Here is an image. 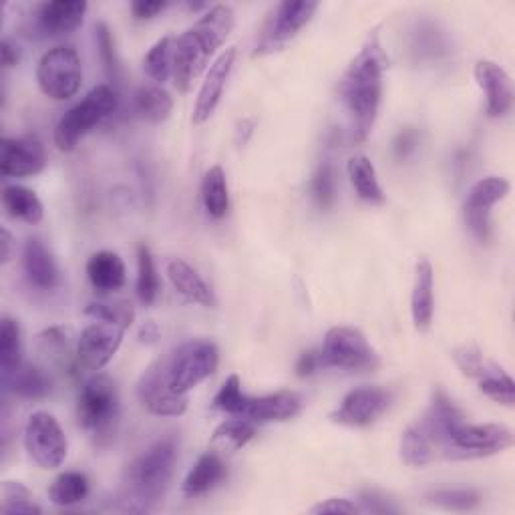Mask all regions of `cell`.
Masks as SVG:
<instances>
[{
  "mask_svg": "<svg viewBox=\"0 0 515 515\" xmlns=\"http://www.w3.org/2000/svg\"><path fill=\"white\" fill-rule=\"evenodd\" d=\"M385 69L387 55L381 47L379 33L371 31L338 83V95L351 117V137L355 143H363L377 123Z\"/></svg>",
  "mask_w": 515,
  "mask_h": 515,
  "instance_id": "1",
  "label": "cell"
},
{
  "mask_svg": "<svg viewBox=\"0 0 515 515\" xmlns=\"http://www.w3.org/2000/svg\"><path fill=\"white\" fill-rule=\"evenodd\" d=\"M232 29L234 9L230 5H216L176 39L174 81L180 93H188L194 81L210 67L212 57L226 43Z\"/></svg>",
  "mask_w": 515,
  "mask_h": 515,
  "instance_id": "2",
  "label": "cell"
},
{
  "mask_svg": "<svg viewBox=\"0 0 515 515\" xmlns=\"http://www.w3.org/2000/svg\"><path fill=\"white\" fill-rule=\"evenodd\" d=\"M119 417L121 397L117 383L101 373L87 379L79 393L77 419L97 447H107L115 439Z\"/></svg>",
  "mask_w": 515,
  "mask_h": 515,
  "instance_id": "3",
  "label": "cell"
},
{
  "mask_svg": "<svg viewBox=\"0 0 515 515\" xmlns=\"http://www.w3.org/2000/svg\"><path fill=\"white\" fill-rule=\"evenodd\" d=\"M178 463V445L174 439H159L139 453L127 467L125 483L133 501L141 503L147 509L149 503H155L163 497L169 487L174 469Z\"/></svg>",
  "mask_w": 515,
  "mask_h": 515,
  "instance_id": "4",
  "label": "cell"
},
{
  "mask_svg": "<svg viewBox=\"0 0 515 515\" xmlns=\"http://www.w3.org/2000/svg\"><path fill=\"white\" fill-rule=\"evenodd\" d=\"M117 109V93L109 85L91 89L83 101L73 105L55 127V145L61 151H73L79 141Z\"/></svg>",
  "mask_w": 515,
  "mask_h": 515,
  "instance_id": "5",
  "label": "cell"
},
{
  "mask_svg": "<svg viewBox=\"0 0 515 515\" xmlns=\"http://www.w3.org/2000/svg\"><path fill=\"white\" fill-rule=\"evenodd\" d=\"M318 353L322 367L345 371H375L379 367V355L365 334L353 326H332Z\"/></svg>",
  "mask_w": 515,
  "mask_h": 515,
  "instance_id": "6",
  "label": "cell"
},
{
  "mask_svg": "<svg viewBox=\"0 0 515 515\" xmlns=\"http://www.w3.org/2000/svg\"><path fill=\"white\" fill-rule=\"evenodd\" d=\"M220 365V351L210 340H190L167 361L169 387L188 395L202 381L212 377Z\"/></svg>",
  "mask_w": 515,
  "mask_h": 515,
  "instance_id": "7",
  "label": "cell"
},
{
  "mask_svg": "<svg viewBox=\"0 0 515 515\" xmlns=\"http://www.w3.org/2000/svg\"><path fill=\"white\" fill-rule=\"evenodd\" d=\"M83 81L81 57L71 45L49 49L37 65V83L41 91L55 101H67L77 95Z\"/></svg>",
  "mask_w": 515,
  "mask_h": 515,
  "instance_id": "8",
  "label": "cell"
},
{
  "mask_svg": "<svg viewBox=\"0 0 515 515\" xmlns=\"http://www.w3.org/2000/svg\"><path fill=\"white\" fill-rule=\"evenodd\" d=\"M513 431L505 425L459 423L441 447L451 459H473L501 453L513 445Z\"/></svg>",
  "mask_w": 515,
  "mask_h": 515,
  "instance_id": "9",
  "label": "cell"
},
{
  "mask_svg": "<svg viewBox=\"0 0 515 515\" xmlns=\"http://www.w3.org/2000/svg\"><path fill=\"white\" fill-rule=\"evenodd\" d=\"M316 11H318V3H310V0H296V3L284 0V3H280L274 9L254 49V57L272 55L288 47L300 35V31L312 21Z\"/></svg>",
  "mask_w": 515,
  "mask_h": 515,
  "instance_id": "10",
  "label": "cell"
},
{
  "mask_svg": "<svg viewBox=\"0 0 515 515\" xmlns=\"http://www.w3.org/2000/svg\"><path fill=\"white\" fill-rule=\"evenodd\" d=\"M25 449L41 469H57L67 459L69 443L59 421L47 411H37L25 425Z\"/></svg>",
  "mask_w": 515,
  "mask_h": 515,
  "instance_id": "11",
  "label": "cell"
},
{
  "mask_svg": "<svg viewBox=\"0 0 515 515\" xmlns=\"http://www.w3.org/2000/svg\"><path fill=\"white\" fill-rule=\"evenodd\" d=\"M125 336V328L105 320H93L77 338V359L81 369L101 371L117 355Z\"/></svg>",
  "mask_w": 515,
  "mask_h": 515,
  "instance_id": "12",
  "label": "cell"
},
{
  "mask_svg": "<svg viewBox=\"0 0 515 515\" xmlns=\"http://www.w3.org/2000/svg\"><path fill=\"white\" fill-rule=\"evenodd\" d=\"M391 403V391L383 387H359L345 395L330 419L345 427H369L391 409Z\"/></svg>",
  "mask_w": 515,
  "mask_h": 515,
  "instance_id": "13",
  "label": "cell"
},
{
  "mask_svg": "<svg viewBox=\"0 0 515 515\" xmlns=\"http://www.w3.org/2000/svg\"><path fill=\"white\" fill-rule=\"evenodd\" d=\"M141 405L157 417H182L188 411V397L176 393L167 381V361L153 363L137 383Z\"/></svg>",
  "mask_w": 515,
  "mask_h": 515,
  "instance_id": "14",
  "label": "cell"
},
{
  "mask_svg": "<svg viewBox=\"0 0 515 515\" xmlns=\"http://www.w3.org/2000/svg\"><path fill=\"white\" fill-rule=\"evenodd\" d=\"M509 182L497 176L483 178L471 186L465 198V222L471 234L479 242H487L491 236V210L495 204L509 196Z\"/></svg>",
  "mask_w": 515,
  "mask_h": 515,
  "instance_id": "15",
  "label": "cell"
},
{
  "mask_svg": "<svg viewBox=\"0 0 515 515\" xmlns=\"http://www.w3.org/2000/svg\"><path fill=\"white\" fill-rule=\"evenodd\" d=\"M45 165V145L37 135L5 137L0 143V174H3V178L37 176Z\"/></svg>",
  "mask_w": 515,
  "mask_h": 515,
  "instance_id": "16",
  "label": "cell"
},
{
  "mask_svg": "<svg viewBox=\"0 0 515 515\" xmlns=\"http://www.w3.org/2000/svg\"><path fill=\"white\" fill-rule=\"evenodd\" d=\"M234 61H236V47H230L210 65V69L206 73V79H204V83L200 87L198 99H196L194 117H192L194 125H204L216 113V109H218V105L222 101L226 83H228V79L232 75Z\"/></svg>",
  "mask_w": 515,
  "mask_h": 515,
  "instance_id": "17",
  "label": "cell"
},
{
  "mask_svg": "<svg viewBox=\"0 0 515 515\" xmlns=\"http://www.w3.org/2000/svg\"><path fill=\"white\" fill-rule=\"evenodd\" d=\"M475 79L485 95L487 115L493 119L505 117L513 105V85L507 71L489 59H481L475 63Z\"/></svg>",
  "mask_w": 515,
  "mask_h": 515,
  "instance_id": "18",
  "label": "cell"
},
{
  "mask_svg": "<svg viewBox=\"0 0 515 515\" xmlns=\"http://www.w3.org/2000/svg\"><path fill=\"white\" fill-rule=\"evenodd\" d=\"M87 9L85 0H51L37 7L35 21L45 35H69L83 25Z\"/></svg>",
  "mask_w": 515,
  "mask_h": 515,
  "instance_id": "19",
  "label": "cell"
},
{
  "mask_svg": "<svg viewBox=\"0 0 515 515\" xmlns=\"http://www.w3.org/2000/svg\"><path fill=\"white\" fill-rule=\"evenodd\" d=\"M23 268L31 286L55 290L61 284V270L53 252L41 238H29L23 248Z\"/></svg>",
  "mask_w": 515,
  "mask_h": 515,
  "instance_id": "20",
  "label": "cell"
},
{
  "mask_svg": "<svg viewBox=\"0 0 515 515\" xmlns=\"http://www.w3.org/2000/svg\"><path fill=\"white\" fill-rule=\"evenodd\" d=\"M300 407H302V399L298 393L278 391L264 397H248L242 417L254 421L256 425L282 423L296 417L300 413Z\"/></svg>",
  "mask_w": 515,
  "mask_h": 515,
  "instance_id": "21",
  "label": "cell"
},
{
  "mask_svg": "<svg viewBox=\"0 0 515 515\" xmlns=\"http://www.w3.org/2000/svg\"><path fill=\"white\" fill-rule=\"evenodd\" d=\"M435 312V272L429 258H419L415 266V280L411 292V316L417 330L431 328Z\"/></svg>",
  "mask_w": 515,
  "mask_h": 515,
  "instance_id": "22",
  "label": "cell"
},
{
  "mask_svg": "<svg viewBox=\"0 0 515 515\" xmlns=\"http://www.w3.org/2000/svg\"><path fill=\"white\" fill-rule=\"evenodd\" d=\"M167 278H169L171 286H174V290L178 294H182L184 298H188L190 302L202 304L206 308L216 306V296H214L210 284L186 260H182V258L171 260L167 264Z\"/></svg>",
  "mask_w": 515,
  "mask_h": 515,
  "instance_id": "23",
  "label": "cell"
},
{
  "mask_svg": "<svg viewBox=\"0 0 515 515\" xmlns=\"http://www.w3.org/2000/svg\"><path fill=\"white\" fill-rule=\"evenodd\" d=\"M228 475L226 463L222 461V457L214 451L204 453L196 465L190 469L186 481H184V495L190 499L202 497L206 493H210L212 489H216Z\"/></svg>",
  "mask_w": 515,
  "mask_h": 515,
  "instance_id": "24",
  "label": "cell"
},
{
  "mask_svg": "<svg viewBox=\"0 0 515 515\" xmlns=\"http://www.w3.org/2000/svg\"><path fill=\"white\" fill-rule=\"evenodd\" d=\"M5 387L19 399L27 401H39L51 395L53 381L51 377L37 365L23 363L19 369H15L11 375L3 377Z\"/></svg>",
  "mask_w": 515,
  "mask_h": 515,
  "instance_id": "25",
  "label": "cell"
},
{
  "mask_svg": "<svg viewBox=\"0 0 515 515\" xmlns=\"http://www.w3.org/2000/svg\"><path fill=\"white\" fill-rule=\"evenodd\" d=\"M125 264L117 252H95L87 262V278L101 292L119 290L125 284Z\"/></svg>",
  "mask_w": 515,
  "mask_h": 515,
  "instance_id": "26",
  "label": "cell"
},
{
  "mask_svg": "<svg viewBox=\"0 0 515 515\" xmlns=\"http://www.w3.org/2000/svg\"><path fill=\"white\" fill-rule=\"evenodd\" d=\"M3 208L11 218L27 224H39L45 216L43 202L39 200V196L33 190L19 184L3 188Z\"/></svg>",
  "mask_w": 515,
  "mask_h": 515,
  "instance_id": "27",
  "label": "cell"
},
{
  "mask_svg": "<svg viewBox=\"0 0 515 515\" xmlns=\"http://www.w3.org/2000/svg\"><path fill=\"white\" fill-rule=\"evenodd\" d=\"M349 178L357 196L369 204H383L385 192L379 184L377 169L367 155H355L349 159Z\"/></svg>",
  "mask_w": 515,
  "mask_h": 515,
  "instance_id": "28",
  "label": "cell"
},
{
  "mask_svg": "<svg viewBox=\"0 0 515 515\" xmlns=\"http://www.w3.org/2000/svg\"><path fill=\"white\" fill-rule=\"evenodd\" d=\"M135 113L149 123H163L174 111V99L159 85H143L133 97Z\"/></svg>",
  "mask_w": 515,
  "mask_h": 515,
  "instance_id": "29",
  "label": "cell"
},
{
  "mask_svg": "<svg viewBox=\"0 0 515 515\" xmlns=\"http://www.w3.org/2000/svg\"><path fill=\"white\" fill-rule=\"evenodd\" d=\"M202 202L210 218L222 220L228 210H230V190H228V180L226 171L222 165H214L206 171V176L202 180Z\"/></svg>",
  "mask_w": 515,
  "mask_h": 515,
  "instance_id": "30",
  "label": "cell"
},
{
  "mask_svg": "<svg viewBox=\"0 0 515 515\" xmlns=\"http://www.w3.org/2000/svg\"><path fill=\"white\" fill-rule=\"evenodd\" d=\"M39 347L43 351V355H47L53 363H57L59 367H63L71 377H75L79 371V359L71 357V340H69V330L61 328V326H53L47 328L45 332L39 334Z\"/></svg>",
  "mask_w": 515,
  "mask_h": 515,
  "instance_id": "31",
  "label": "cell"
},
{
  "mask_svg": "<svg viewBox=\"0 0 515 515\" xmlns=\"http://www.w3.org/2000/svg\"><path fill=\"white\" fill-rule=\"evenodd\" d=\"M23 365V338L19 320L5 316L0 322V369L3 377L11 375Z\"/></svg>",
  "mask_w": 515,
  "mask_h": 515,
  "instance_id": "32",
  "label": "cell"
},
{
  "mask_svg": "<svg viewBox=\"0 0 515 515\" xmlns=\"http://www.w3.org/2000/svg\"><path fill=\"white\" fill-rule=\"evenodd\" d=\"M174 49H176V37H163L159 39L145 55L143 67L145 73L157 83L163 85L169 77H174Z\"/></svg>",
  "mask_w": 515,
  "mask_h": 515,
  "instance_id": "33",
  "label": "cell"
},
{
  "mask_svg": "<svg viewBox=\"0 0 515 515\" xmlns=\"http://www.w3.org/2000/svg\"><path fill=\"white\" fill-rule=\"evenodd\" d=\"M435 455V445L425 429L415 423L405 429L401 437V457L409 467H425Z\"/></svg>",
  "mask_w": 515,
  "mask_h": 515,
  "instance_id": "34",
  "label": "cell"
},
{
  "mask_svg": "<svg viewBox=\"0 0 515 515\" xmlns=\"http://www.w3.org/2000/svg\"><path fill=\"white\" fill-rule=\"evenodd\" d=\"M87 495H89V479L79 471L61 473L49 487V499L61 507H71L75 503H81Z\"/></svg>",
  "mask_w": 515,
  "mask_h": 515,
  "instance_id": "35",
  "label": "cell"
},
{
  "mask_svg": "<svg viewBox=\"0 0 515 515\" xmlns=\"http://www.w3.org/2000/svg\"><path fill=\"white\" fill-rule=\"evenodd\" d=\"M0 497H3V503H0V511L3 513H9V515H17V513L39 515V513H43V509L35 501L33 493L19 481H5L3 487H0Z\"/></svg>",
  "mask_w": 515,
  "mask_h": 515,
  "instance_id": "36",
  "label": "cell"
},
{
  "mask_svg": "<svg viewBox=\"0 0 515 515\" xmlns=\"http://www.w3.org/2000/svg\"><path fill=\"white\" fill-rule=\"evenodd\" d=\"M159 294V276L155 270V262L151 250L145 244L137 246V296L149 306L155 302Z\"/></svg>",
  "mask_w": 515,
  "mask_h": 515,
  "instance_id": "37",
  "label": "cell"
},
{
  "mask_svg": "<svg viewBox=\"0 0 515 515\" xmlns=\"http://www.w3.org/2000/svg\"><path fill=\"white\" fill-rule=\"evenodd\" d=\"M479 381V391L499 403V405H505V407H513L515 403V387H513V381L511 377L501 369V367H493L485 377L477 379Z\"/></svg>",
  "mask_w": 515,
  "mask_h": 515,
  "instance_id": "38",
  "label": "cell"
},
{
  "mask_svg": "<svg viewBox=\"0 0 515 515\" xmlns=\"http://www.w3.org/2000/svg\"><path fill=\"white\" fill-rule=\"evenodd\" d=\"M254 435H256V423L246 417L234 415V419H226L222 425H218V429L214 431V441H222L230 449L238 451L246 447L254 439Z\"/></svg>",
  "mask_w": 515,
  "mask_h": 515,
  "instance_id": "39",
  "label": "cell"
},
{
  "mask_svg": "<svg viewBox=\"0 0 515 515\" xmlns=\"http://www.w3.org/2000/svg\"><path fill=\"white\" fill-rule=\"evenodd\" d=\"M85 314L91 316L93 320H105L113 322L117 326H123L125 330L133 324L135 320V310L131 302L127 300H115V302H91L85 308Z\"/></svg>",
  "mask_w": 515,
  "mask_h": 515,
  "instance_id": "40",
  "label": "cell"
},
{
  "mask_svg": "<svg viewBox=\"0 0 515 515\" xmlns=\"http://www.w3.org/2000/svg\"><path fill=\"white\" fill-rule=\"evenodd\" d=\"M246 403H248V395L242 391V383H240L238 375H230L224 381V385L220 387L218 395L214 397V407L218 411H224V413H230L236 417L244 415Z\"/></svg>",
  "mask_w": 515,
  "mask_h": 515,
  "instance_id": "41",
  "label": "cell"
},
{
  "mask_svg": "<svg viewBox=\"0 0 515 515\" xmlns=\"http://www.w3.org/2000/svg\"><path fill=\"white\" fill-rule=\"evenodd\" d=\"M427 499L451 511H471L481 503L479 493L473 489H435Z\"/></svg>",
  "mask_w": 515,
  "mask_h": 515,
  "instance_id": "42",
  "label": "cell"
},
{
  "mask_svg": "<svg viewBox=\"0 0 515 515\" xmlns=\"http://www.w3.org/2000/svg\"><path fill=\"white\" fill-rule=\"evenodd\" d=\"M310 194L320 210H328L334 204V169L328 161L318 165L310 182Z\"/></svg>",
  "mask_w": 515,
  "mask_h": 515,
  "instance_id": "43",
  "label": "cell"
},
{
  "mask_svg": "<svg viewBox=\"0 0 515 515\" xmlns=\"http://www.w3.org/2000/svg\"><path fill=\"white\" fill-rule=\"evenodd\" d=\"M453 359H455L457 367L461 369V373L471 377V379H481V377H485L495 367V363L487 361L475 347H461V349H457L453 353Z\"/></svg>",
  "mask_w": 515,
  "mask_h": 515,
  "instance_id": "44",
  "label": "cell"
},
{
  "mask_svg": "<svg viewBox=\"0 0 515 515\" xmlns=\"http://www.w3.org/2000/svg\"><path fill=\"white\" fill-rule=\"evenodd\" d=\"M97 45H99V53H101V61H103V67L107 71V77L117 83L119 81V59H117V53H115V43H113V35L109 31V27L105 23H99L97 25Z\"/></svg>",
  "mask_w": 515,
  "mask_h": 515,
  "instance_id": "45",
  "label": "cell"
},
{
  "mask_svg": "<svg viewBox=\"0 0 515 515\" xmlns=\"http://www.w3.org/2000/svg\"><path fill=\"white\" fill-rule=\"evenodd\" d=\"M310 513L320 515V513H345V515H353V513H363L361 505H357L355 501L347 499V497H330L326 501H320L318 505H314L310 509Z\"/></svg>",
  "mask_w": 515,
  "mask_h": 515,
  "instance_id": "46",
  "label": "cell"
},
{
  "mask_svg": "<svg viewBox=\"0 0 515 515\" xmlns=\"http://www.w3.org/2000/svg\"><path fill=\"white\" fill-rule=\"evenodd\" d=\"M165 9H167L165 0H135V3H131V13L137 21L155 19Z\"/></svg>",
  "mask_w": 515,
  "mask_h": 515,
  "instance_id": "47",
  "label": "cell"
},
{
  "mask_svg": "<svg viewBox=\"0 0 515 515\" xmlns=\"http://www.w3.org/2000/svg\"><path fill=\"white\" fill-rule=\"evenodd\" d=\"M361 509L371 511V513H395L397 511L385 497H381L375 491H365L361 495Z\"/></svg>",
  "mask_w": 515,
  "mask_h": 515,
  "instance_id": "48",
  "label": "cell"
},
{
  "mask_svg": "<svg viewBox=\"0 0 515 515\" xmlns=\"http://www.w3.org/2000/svg\"><path fill=\"white\" fill-rule=\"evenodd\" d=\"M395 155L399 159L409 157L417 149V131L415 129H403L395 139Z\"/></svg>",
  "mask_w": 515,
  "mask_h": 515,
  "instance_id": "49",
  "label": "cell"
},
{
  "mask_svg": "<svg viewBox=\"0 0 515 515\" xmlns=\"http://www.w3.org/2000/svg\"><path fill=\"white\" fill-rule=\"evenodd\" d=\"M320 353L318 351H306L300 355L298 363H296V375L298 377H310L312 373H316L320 369Z\"/></svg>",
  "mask_w": 515,
  "mask_h": 515,
  "instance_id": "50",
  "label": "cell"
},
{
  "mask_svg": "<svg viewBox=\"0 0 515 515\" xmlns=\"http://www.w3.org/2000/svg\"><path fill=\"white\" fill-rule=\"evenodd\" d=\"M0 55H3L5 69H13L21 63V47L17 43H13L11 39H3V45H0Z\"/></svg>",
  "mask_w": 515,
  "mask_h": 515,
  "instance_id": "51",
  "label": "cell"
},
{
  "mask_svg": "<svg viewBox=\"0 0 515 515\" xmlns=\"http://www.w3.org/2000/svg\"><path fill=\"white\" fill-rule=\"evenodd\" d=\"M0 244H3L0 258H3V264H7L11 260V248H13V236L9 230H3V234H0Z\"/></svg>",
  "mask_w": 515,
  "mask_h": 515,
  "instance_id": "52",
  "label": "cell"
},
{
  "mask_svg": "<svg viewBox=\"0 0 515 515\" xmlns=\"http://www.w3.org/2000/svg\"><path fill=\"white\" fill-rule=\"evenodd\" d=\"M157 336H159V332H157V326H155L153 322H147V324H143V326H141L139 338H141L143 342H155V340H157Z\"/></svg>",
  "mask_w": 515,
  "mask_h": 515,
  "instance_id": "53",
  "label": "cell"
}]
</instances>
